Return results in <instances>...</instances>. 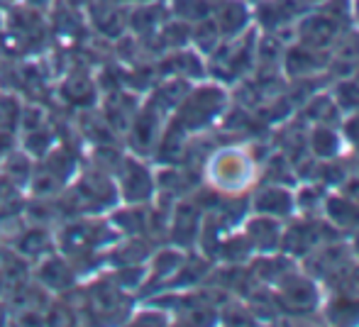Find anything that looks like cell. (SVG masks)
Instances as JSON below:
<instances>
[{
  "label": "cell",
  "mask_w": 359,
  "mask_h": 327,
  "mask_svg": "<svg viewBox=\"0 0 359 327\" xmlns=\"http://www.w3.org/2000/svg\"><path fill=\"white\" fill-rule=\"evenodd\" d=\"M335 34V25L327 18H311L306 25H303V37L313 44H323Z\"/></svg>",
  "instance_id": "6da1fadb"
}]
</instances>
